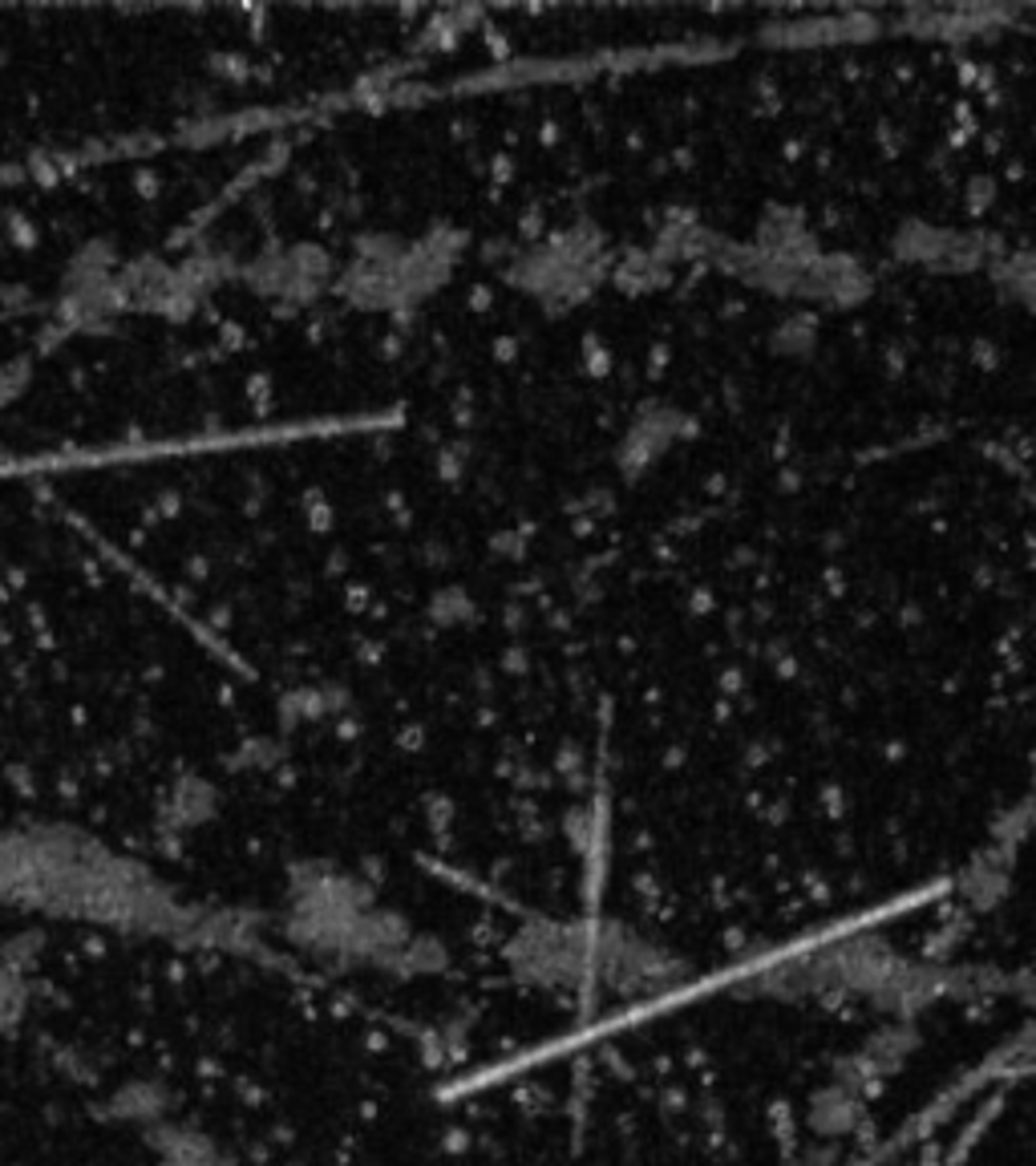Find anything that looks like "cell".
<instances>
[{
    "label": "cell",
    "instance_id": "6da1fadb",
    "mask_svg": "<svg viewBox=\"0 0 1036 1166\" xmlns=\"http://www.w3.org/2000/svg\"><path fill=\"white\" fill-rule=\"evenodd\" d=\"M454 260H458V247L449 235H429L413 244L397 235H373L336 272L332 292L352 308H368V312L409 308L446 284Z\"/></svg>",
    "mask_w": 1036,
    "mask_h": 1166
},
{
    "label": "cell",
    "instance_id": "7a4b0ae2",
    "mask_svg": "<svg viewBox=\"0 0 1036 1166\" xmlns=\"http://www.w3.org/2000/svg\"><path fill=\"white\" fill-rule=\"evenodd\" d=\"M244 280L256 296L264 300H280V305H308L320 292L336 284V264L320 247L287 244L256 251L244 264Z\"/></svg>",
    "mask_w": 1036,
    "mask_h": 1166
},
{
    "label": "cell",
    "instance_id": "3957f363",
    "mask_svg": "<svg viewBox=\"0 0 1036 1166\" xmlns=\"http://www.w3.org/2000/svg\"><path fill=\"white\" fill-rule=\"evenodd\" d=\"M874 33L871 17H826V21H790L766 29V42L773 45H834L862 42Z\"/></svg>",
    "mask_w": 1036,
    "mask_h": 1166
},
{
    "label": "cell",
    "instance_id": "277c9868",
    "mask_svg": "<svg viewBox=\"0 0 1036 1166\" xmlns=\"http://www.w3.org/2000/svg\"><path fill=\"white\" fill-rule=\"evenodd\" d=\"M1004 288L1016 300H1029L1036 308V256H1013L1004 260Z\"/></svg>",
    "mask_w": 1036,
    "mask_h": 1166
},
{
    "label": "cell",
    "instance_id": "5b68a950",
    "mask_svg": "<svg viewBox=\"0 0 1036 1166\" xmlns=\"http://www.w3.org/2000/svg\"><path fill=\"white\" fill-rule=\"evenodd\" d=\"M17 308H21V296H17V288L0 284V321H9V316H13Z\"/></svg>",
    "mask_w": 1036,
    "mask_h": 1166
}]
</instances>
